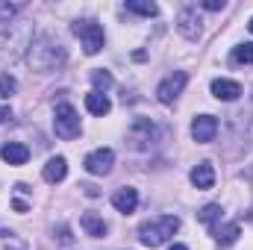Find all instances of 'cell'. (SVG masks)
<instances>
[{"label":"cell","instance_id":"29","mask_svg":"<svg viewBox=\"0 0 253 250\" xmlns=\"http://www.w3.org/2000/svg\"><path fill=\"white\" fill-rule=\"evenodd\" d=\"M248 27H251V33H253V18H251V24H248Z\"/></svg>","mask_w":253,"mask_h":250},{"label":"cell","instance_id":"15","mask_svg":"<svg viewBox=\"0 0 253 250\" xmlns=\"http://www.w3.org/2000/svg\"><path fill=\"white\" fill-rule=\"evenodd\" d=\"M80 227H83L91 239H103V236H106V221H103L100 215H94V212H85V215L80 218Z\"/></svg>","mask_w":253,"mask_h":250},{"label":"cell","instance_id":"12","mask_svg":"<svg viewBox=\"0 0 253 250\" xmlns=\"http://www.w3.org/2000/svg\"><path fill=\"white\" fill-rule=\"evenodd\" d=\"M212 94L218 97V100H239L242 97V85L236 83V80H212Z\"/></svg>","mask_w":253,"mask_h":250},{"label":"cell","instance_id":"27","mask_svg":"<svg viewBox=\"0 0 253 250\" xmlns=\"http://www.w3.org/2000/svg\"><path fill=\"white\" fill-rule=\"evenodd\" d=\"M9 118H12V109H9V106H0V124L9 121Z\"/></svg>","mask_w":253,"mask_h":250},{"label":"cell","instance_id":"6","mask_svg":"<svg viewBox=\"0 0 253 250\" xmlns=\"http://www.w3.org/2000/svg\"><path fill=\"white\" fill-rule=\"evenodd\" d=\"M112 165H115V153L109 147H97L85 156V171L94 174V177H106L112 171Z\"/></svg>","mask_w":253,"mask_h":250},{"label":"cell","instance_id":"25","mask_svg":"<svg viewBox=\"0 0 253 250\" xmlns=\"http://www.w3.org/2000/svg\"><path fill=\"white\" fill-rule=\"evenodd\" d=\"M203 9H209V12H218V9H224V0H203Z\"/></svg>","mask_w":253,"mask_h":250},{"label":"cell","instance_id":"28","mask_svg":"<svg viewBox=\"0 0 253 250\" xmlns=\"http://www.w3.org/2000/svg\"><path fill=\"white\" fill-rule=\"evenodd\" d=\"M168 250H189L186 245H174V248H168Z\"/></svg>","mask_w":253,"mask_h":250},{"label":"cell","instance_id":"8","mask_svg":"<svg viewBox=\"0 0 253 250\" xmlns=\"http://www.w3.org/2000/svg\"><path fill=\"white\" fill-rule=\"evenodd\" d=\"M200 15H197V9H183L180 15H177V30H180V36L183 39H189V42H194L197 36H200Z\"/></svg>","mask_w":253,"mask_h":250},{"label":"cell","instance_id":"19","mask_svg":"<svg viewBox=\"0 0 253 250\" xmlns=\"http://www.w3.org/2000/svg\"><path fill=\"white\" fill-rule=\"evenodd\" d=\"M126 12H135V15H144V18H156L159 6L156 3H144V0H126Z\"/></svg>","mask_w":253,"mask_h":250},{"label":"cell","instance_id":"1","mask_svg":"<svg viewBox=\"0 0 253 250\" xmlns=\"http://www.w3.org/2000/svg\"><path fill=\"white\" fill-rule=\"evenodd\" d=\"M68 59V50L62 47V42H56L53 36H33V42L27 44V62L33 71L39 74H50L56 68H62Z\"/></svg>","mask_w":253,"mask_h":250},{"label":"cell","instance_id":"5","mask_svg":"<svg viewBox=\"0 0 253 250\" xmlns=\"http://www.w3.org/2000/svg\"><path fill=\"white\" fill-rule=\"evenodd\" d=\"M186 83H189V74L186 71H174L171 77H165L162 83H159V88H156V97H159V103H174L180 94H183V88H186Z\"/></svg>","mask_w":253,"mask_h":250},{"label":"cell","instance_id":"11","mask_svg":"<svg viewBox=\"0 0 253 250\" xmlns=\"http://www.w3.org/2000/svg\"><path fill=\"white\" fill-rule=\"evenodd\" d=\"M191 186L200 188V191L215 186V168H212V162H197L191 168Z\"/></svg>","mask_w":253,"mask_h":250},{"label":"cell","instance_id":"3","mask_svg":"<svg viewBox=\"0 0 253 250\" xmlns=\"http://www.w3.org/2000/svg\"><path fill=\"white\" fill-rule=\"evenodd\" d=\"M71 30H74V36L83 42V50H85L88 56L100 53V47H103V27H100L97 21H91V18H80V21L71 24Z\"/></svg>","mask_w":253,"mask_h":250},{"label":"cell","instance_id":"14","mask_svg":"<svg viewBox=\"0 0 253 250\" xmlns=\"http://www.w3.org/2000/svg\"><path fill=\"white\" fill-rule=\"evenodd\" d=\"M44 180L47 183H62L65 177H68V162H65V156H53V159H47V165H44Z\"/></svg>","mask_w":253,"mask_h":250},{"label":"cell","instance_id":"24","mask_svg":"<svg viewBox=\"0 0 253 250\" xmlns=\"http://www.w3.org/2000/svg\"><path fill=\"white\" fill-rule=\"evenodd\" d=\"M18 91V83H15V77H9V74H0V94L3 97H12Z\"/></svg>","mask_w":253,"mask_h":250},{"label":"cell","instance_id":"23","mask_svg":"<svg viewBox=\"0 0 253 250\" xmlns=\"http://www.w3.org/2000/svg\"><path fill=\"white\" fill-rule=\"evenodd\" d=\"M197 215H200V221H203V224H212L215 218H221V206H218V203H209V206H203Z\"/></svg>","mask_w":253,"mask_h":250},{"label":"cell","instance_id":"7","mask_svg":"<svg viewBox=\"0 0 253 250\" xmlns=\"http://www.w3.org/2000/svg\"><path fill=\"white\" fill-rule=\"evenodd\" d=\"M215 135H218V118L215 115H197L191 121V138L197 144H209V141H215Z\"/></svg>","mask_w":253,"mask_h":250},{"label":"cell","instance_id":"20","mask_svg":"<svg viewBox=\"0 0 253 250\" xmlns=\"http://www.w3.org/2000/svg\"><path fill=\"white\" fill-rule=\"evenodd\" d=\"M91 83H94V91L103 94L106 88H112V74L103 71V68H100V71H91Z\"/></svg>","mask_w":253,"mask_h":250},{"label":"cell","instance_id":"21","mask_svg":"<svg viewBox=\"0 0 253 250\" xmlns=\"http://www.w3.org/2000/svg\"><path fill=\"white\" fill-rule=\"evenodd\" d=\"M233 62L239 65H253V42H245L233 50Z\"/></svg>","mask_w":253,"mask_h":250},{"label":"cell","instance_id":"10","mask_svg":"<svg viewBox=\"0 0 253 250\" xmlns=\"http://www.w3.org/2000/svg\"><path fill=\"white\" fill-rule=\"evenodd\" d=\"M112 206L118 209V212H124V215H129V212H135V206H138V191L135 188H118L115 194H112Z\"/></svg>","mask_w":253,"mask_h":250},{"label":"cell","instance_id":"9","mask_svg":"<svg viewBox=\"0 0 253 250\" xmlns=\"http://www.w3.org/2000/svg\"><path fill=\"white\" fill-rule=\"evenodd\" d=\"M153 121H147V118H138L132 129H129V141H132V147H138V150H144L147 147V141L153 138Z\"/></svg>","mask_w":253,"mask_h":250},{"label":"cell","instance_id":"16","mask_svg":"<svg viewBox=\"0 0 253 250\" xmlns=\"http://www.w3.org/2000/svg\"><path fill=\"white\" fill-rule=\"evenodd\" d=\"M85 109H88L91 115L103 118V115H109L112 103H109V97H106V94H97V91H91V94H85Z\"/></svg>","mask_w":253,"mask_h":250},{"label":"cell","instance_id":"2","mask_svg":"<svg viewBox=\"0 0 253 250\" xmlns=\"http://www.w3.org/2000/svg\"><path fill=\"white\" fill-rule=\"evenodd\" d=\"M177 230H180V218L177 215H159V218H150V221H144L138 227V239L147 248H159L168 239H174Z\"/></svg>","mask_w":253,"mask_h":250},{"label":"cell","instance_id":"13","mask_svg":"<svg viewBox=\"0 0 253 250\" xmlns=\"http://www.w3.org/2000/svg\"><path fill=\"white\" fill-rule=\"evenodd\" d=\"M0 156H3V162H9V165H24V162L30 159V147L21 144V141H9V144L0 147Z\"/></svg>","mask_w":253,"mask_h":250},{"label":"cell","instance_id":"22","mask_svg":"<svg viewBox=\"0 0 253 250\" xmlns=\"http://www.w3.org/2000/svg\"><path fill=\"white\" fill-rule=\"evenodd\" d=\"M21 12V3H9V0H0V24H9L15 15Z\"/></svg>","mask_w":253,"mask_h":250},{"label":"cell","instance_id":"4","mask_svg":"<svg viewBox=\"0 0 253 250\" xmlns=\"http://www.w3.org/2000/svg\"><path fill=\"white\" fill-rule=\"evenodd\" d=\"M53 129L62 141H71L80 135V115L71 103H59L56 112H53Z\"/></svg>","mask_w":253,"mask_h":250},{"label":"cell","instance_id":"18","mask_svg":"<svg viewBox=\"0 0 253 250\" xmlns=\"http://www.w3.org/2000/svg\"><path fill=\"white\" fill-rule=\"evenodd\" d=\"M0 250H27V242H24L18 233L0 227Z\"/></svg>","mask_w":253,"mask_h":250},{"label":"cell","instance_id":"17","mask_svg":"<svg viewBox=\"0 0 253 250\" xmlns=\"http://www.w3.org/2000/svg\"><path fill=\"white\" fill-rule=\"evenodd\" d=\"M212 233H215V239H218V245H236V239H239V224H218V227H212Z\"/></svg>","mask_w":253,"mask_h":250},{"label":"cell","instance_id":"26","mask_svg":"<svg viewBox=\"0 0 253 250\" xmlns=\"http://www.w3.org/2000/svg\"><path fill=\"white\" fill-rule=\"evenodd\" d=\"M59 242H62V245H71V242H74V236H71L68 227H59Z\"/></svg>","mask_w":253,"mask_h":250}]
</instances>
